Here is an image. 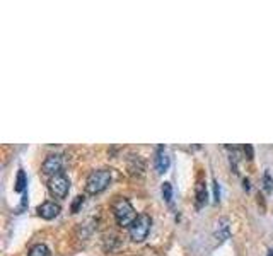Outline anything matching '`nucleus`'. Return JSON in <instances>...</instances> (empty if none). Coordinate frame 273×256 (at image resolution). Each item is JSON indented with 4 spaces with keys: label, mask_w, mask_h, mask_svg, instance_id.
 <instances>
[{
    "label": "nucleus",
    "mask_w": 273,
    "mask_h": 256,
    "mask_svg": "<svg viewBox=\"0 0 273 256\" xmlns=\"http://www.w3.org/2000/svg\"><path fill=\"white\" fill-rule=\"evenodd\" d=\"M111 183V171L110 169H96L88 176V181H86V192L90 193V195H96V193H101L110 186Z\"/></svg>",
    "instance_id": "1"
},
{
    "label": "nucleus",
    "mask_w": 273,
    "mask_h": 256,
    "mask_svg": "<svg viewBox=\"0 0 273 256\" xmlns=\"http://www.w3.org/2000/svg\"><path fill=\"white\" fill-rule=\"evenodd\" d=\"M113 214L114 218L120 226H132L134 220L136 218L135 216V208L132 207V204L126 200V198H120L113 204Z\"/></svg>",
    "instance_id": "2"
},
{
    "label": "nucleus",
    "mask_w": 273,
    "mask_h": 256,
    "mask_svg": "<svg viewBox=\"0 0 273 256\" xmlns=\"http://www.w3.org/2000/svg\"><path fill=\"white\" fill-rule=\"evenodd\" d=\"M152 226V218L147 214H140L136 216V218L134 220V224L130 226V238L132 241L135 242H142L144 239H147L148 230H150Z\"/></svg>",
    "instance_id": "3"
},
{
    "label": "nucleus",
    "mask_w": 273,
    "mask_h": 256,
    "mask_svg": "<svg viewBox=\"0 0 273 256\" xmlns=\"http://www.w3.org/2000/svg\"><path fill=\"white\" fill-rule=\"evenodd\" d=\"M48 186H50V192H52L53 196L65 198L68 195V190H70V180L64 174V172H58V174L52 176Z\"/></svg>",
    "instance_id": "4"
},
{
    "label": "nucleus",
    "mask_w": 273,
    "mask_h": 256,
    "mask_svg": "<svg viewBox=\"0 0 273 256\" xmlns=\"http://www.w3.org/2000/svg\"><path fill=\"white\" fill-rule=\"evenodd\" d=\"M62 166H64V159H62V156L58 154H52L48 156L46 159H44L43 166H41V169H43L44 174H58V172L62 171Z\"/></svg>",
    "instance_id": "5"
},
{
    "label": "nucleus",
    "mask_w": 273,
    "mask_h": 256,
    "mask_svg": "<svg viewBox=\"0 0 273 256\" xmlns=\"http://www.w3.org/2000/svg\"><path fill=\"white\" fill-rule=\"evenodd\" d=\"M60 210H62V207L58 204H55V202H44V204H41L38 207V214H40V217L46 218V220H52V218H55L58 216Z\"/></svg>",
    "instance_id": "6"
},
{
    "label": "nucleus",
    "mask_w": 273,
    "mask_h": 256,
    "mask_svg": "<svg viewBox=\"0 0 273 256\" xmlns=\"http://www.w3.org/2000/svg\"><path fill=\"white\" fill-rule=\"evenodd\" d=\"M229 236H230L229 218H227V217L218 218L217 226H215V238H217V241H218V242H224Z\"/></svg>",
    "instance_id": "7"
},
{
    "label": "nucleus",
    "mask_w": 273,
    "mask_h": 256,
    "mask_svg": "<svg viewBox=\"0 0 273 256\" xmlns=\"http://www.w3.org/2000/svg\"><path fill=\"white\" fill-rule=\"evenodd\" d=\"M169 166H171V159H169V156L164 152V148L160 147L159 152H157V158H156V168H157V172H166Z\"/></svg>",
    "instance_id": "8"
},
{
    "label": "nucleus",
    "mask_w": 273,
    "mask_h": 256,
    "mask_svg": "<svg viewBox=\"0 0 273 256\" xmlns=\"http://www.w3.org/2000/svg\"><path fill=\"white\" fill-rule=\"evenodd\" d=\"M208 200V193H206V186L204 181H198L196 184V204L198 205H205Z\"/></svg>",
    "instance_id": "9"
},
{
    "label": "nucleus",
    "mask_w": 273,
    "mask_h": 256,
    "mask_svg": "<svg viewBox=\"0 0 273 256\" xmlns=\"http://www.w3.org/2000/svg\"><path fill=\"white\" fill-rule=\"evenodd\" d=\"M26 184H28L26 172H24V169H19L18 180H16V192H18V193H26Z\"/></svg>",
    "instance_id": "10"
},
{
    "label": "nucleus",
    "mask_w": 273,
    "mask_h": 256,
    "mask_svg": "<svg viewBox=\"0 0 273 256\" xmlns=\"http://www.w3.org/2000/svg\"><path fill=\"white\" fill-rule=\"evenodd\" d=\"M28 256H50V250L46 244H43V242H40V244H34L30 250V254Z\"/></svg>",
    "instance_id": "11"
},
{
    "label": "nucleus",
    "mask_w": 273,
    "mask_h": 256,
    "mask_svg": "<svg viewBox=\"0 0 273 256\" xmlns=\"http://www.w3.org/2000/svg\"><path fill=\"white\" fill-rule=\"evenodd\" d=\"M162 196L166 202H171V198H172V186H171V183H168V181L162 184Z\"/></svg>",
    "instance_id": "12"
},
{
    "label": "nucleus",
    "mask_w": 273,
    "mask_h": 256,
    "mask_svg": "<svg viewBox=\"0 0 273 256\" xmlns=\"http://www.w3.org/2000/svg\"><path fill=\"white\" fill-rule=\"evenodd\" d=\"M263 183H264V190L266 192H272V188H273V181H272V176H270V172H264V176H263Z\"/></svg>",
    "instance_id": "13"
},
{
    "label": "nucleus",
    "mask_w": 273,
    "mask_h": 256,
    "mask_svg": "<svg viewBox=\"0 0 273 256\" xmlns=\"http://www.w3.org/2000/svg\"><path fill=\"white\" fill-rule=\"evenodd\" d=\"M82 204H84V196H82V195L76 196V202H74V205H72V212L76 214L77 210H78V207H80Z\"/></svg>",
    "instance_id": "14"
},
{
    "label": "nucleus",
    "mask_w": 273,
    "mask_h": 256,
    "mask_svg": "<svg viewBox=\"0 0 273 256\" xmlns=\"http://www.w3.org/2000/svg\"><path fill=\"white\" fill-rule=\"evenodd\" d=\"M214 196H215V202L220 200V186H218L217 180H214Z\"/></svg>",
    "instance_id": "15"
},
{
    "label": "nucleus",
    "mask_w": 273,
    "mask_h": 256,
    "mask_svg": "<svg viewBox=\"0 0 273 256\" xmlns=\"http://www.w3.org/2000/svg\"><path fill=\"white\" fill-rule=\"evenodd\" d=\"M242 150H244V154L248 156V159H253V147H251V146H244Z\"/></svg>",
    "instance_id": "16"
},
{
    "label": "nucleus",
    "mask_w": 273,
    "mask_h": 256,
    "mask_svg": "<svg viewBox=\"0 0 273 256\" xmlns=\"http://www.w3.org/2000/svg\"><path fill=\"white\" fill-rule=\"evenodd\" d=\"M244 188L250 190V181H248V180H244Z\"/></svg>",
    "instance_id": "17"
},
{
    "label": "nucleus",
    "mask_w": 273,
    "mask_h": 256,
    "mask_svg": "<svg viewBox=\"0 0 273 256\" xmlns=\"http://www.w3.org/2000/svg\"><path fill=\"white\" fill-rule=\"evenodd\" d=\"M268 256H273V250H270V251H268Z\"/></svg>",
    "instance_id": "18"
}]
</instances>
